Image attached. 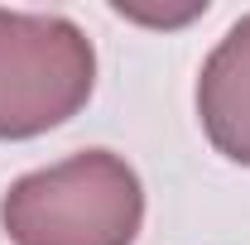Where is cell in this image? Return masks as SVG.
<instances>
[{"mask_svg": "<svg viewBox=\"0 0 250 245\" xmlns=\"http://www.w3.org/2000/svg\"><path fill=\"white\" fill-rule=\"evenodd\" d=\"M197 121L221 159L250 168V15L221 34L197 72Z\"/></svg>", "mask_w": 250, "mask_h": 245, "instance_id": "3", "label": "cell"}, {"mask_svg": "<svg viewBox=\"0 0 250 245\" xmlns=\"http://www.w3.org/2000/svg\"><path fill=\"white\" fill-rule=\"evenodd\" d=\"M145 183L111 149H82L5 187L0 231L10 245H135Z\"/></svg>", "mask_w": 250, "mask_h": 245, "instance_id": "1", "label": "cell"}, {"mask_svg": "<svg viewBox=\"0 0 250 245\" xmlns=\"http://www.w3.org/2000/svg\"><path fill=\"white\" fill-rule=\"evenodd\" d=\"M96 87V48L67 15L0 10V140L67 125Z\"/></svg>", "mask_w": 250, "mask_h": 245, "instance_id": "2", "label": "cell"}]
</instances>
